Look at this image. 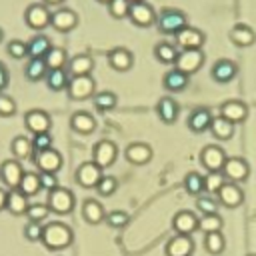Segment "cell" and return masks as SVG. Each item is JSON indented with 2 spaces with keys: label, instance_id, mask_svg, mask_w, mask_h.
Returning a JSON list of instances; mask_svg holds the SVG:
<instances>
[{
  "label": "cell",
  "instance_id": "cell-1",
  "mask_svg": "<svg viewBox=\"0 0 256 256\" xmlns=\"http://www.w3.org/2000/svg\"><path fill=\"white\" fill-rule=\"evenodd\" d=\"M74 240V232L68 224L60 222V220H54V222H48L44 224V230H42V244L46 250H52V252H58V250H64L72 244Z\"/></svg>",
  "mask_w": 256,
  "mask_h": 256
},
{
  "label": "cell",
  "instance_id": "cell-2",
  "mask_svg": "<svg viewBox=\"0 0 256 256\" xmlns=\"http://www.w3.org/2000/svg\"><path fill=\"white\" fill-rule=\"evenodd\" d=\"M158 30L162 34H176L180 32L184 26H188V16L178 10V8H162L160 12H156V22Z\"/></svg>",
  "mask_w": 256,
  "mask_h": 256
},
{
  "label": "cell",
  "instance_id": "cell-3",
  "mask_svg": "<svg viewBox=\"0 0 256 256\" xmlns=\"http://www.w3.org/2000/svg\"><path fill=\"white\" fill-rule=\"evenodd\" d=\"M74 204H76V198H74L72 190H68V188L58 186V188H54L52 192H48L46 206H48L50 212H54V214H60V216L70 214V212L74 210Z\"/></svg>",
  "mask_w": 256,
  "mask_h": 256
},
{
  "label": "cell",
  "instance_id": "cell-4",
  "mask_svg": "<svg viewBox=\"0 0 256 256\" xmlns=\"http://www.w3.org/2000/svg\"><path fill=\"white\" fill-rule=\"evenodd\" d=\"M66 92H68V96L72 100L92 98L96 94V80L92 78V74H86V76H70V82H68Z\"/></svg>",
  "mask_w": 256,
  "mask_h": 256
},
{
  "label": "cell",
  "instance_id": "cell-5",
  "mask_svg": "<svg viewBox=\"0 0 256 256\" xmlns=\"http://www.w3.org/2000/svg\"><path fill=\"white\" fill-rule=\"evenodd\" d=\"M50 16H52V12L42 2H32L24 10V22H26V26L32 28V30H36V32L44 30L46 26H50Z\"/></svg>",
  "mask_w": 256,
  "mask_h": 256
},
{
  "label": "cell",
  "instance_id": "cell-6",
  "mask_svg": "<svg viewBox=\"0 0 256 256\" xmlns=\"http://www.w3.org/2000/svg\"><path fill=\"white\" fill-rule=\"evenodd\" d=\"M204 64V50L202 48H192V50H180L178 58L174 62V68L186 72L188 76L198 72Z\"/></svg>",
  "mask_w": 256,
  "mask_h": 256
},
{
  "label": "cell",
  "instance_id": "cell-7",
  "mask_svg": "<svg viewBox=\"0 0 256 256\" xmlns=\"http://www.w3.org/2000/svg\"><path fill=\"white\" fill-rule=\"evenodd\" d=\"M128 18L136 24V26H152L156 22V10L150 2L146 0H138V2H130V10H128Z\"/></svg>",
  "mask_w": 256,
  "mask_h": 256
},
{
  "label": "cell",
  "instance_id": "cell-8",
  "mask_svg": "<svg viewBox=\"0 0 256 256\" xmlns=\"http://www.w3.org/2000/svg\"><path fill=\"white\" fill-rule=\"evenodd\" d=\"M206 42V36L200 28H194V26H184L180 32L174 34V44L180 48V50H192V48H202Z\"/></svg>",
  "mask_w": 256,
  "mask_h": 256
},
{
  "label": "cell",
  "instance_id": "cell-9",
  "mask_svg": "<svg viewBox=\"0 0 256 256\" xmlns=\"http://www.w3.org/2000/svg\"><path fill=\"white\" fill-rule=\"evenodd\" d=\"M32 162L38 168V172H52V174H56L62 168V154L52 146L48 150L34 152L32 154Z\"/></svg>",
  "mask_w": 256,
  "mask_h": 256
},
{
  "label": "cell",
  "instance_id": "cell-10",
  "mask_svg": "<svg viewBox=\"0 0 256 256\" xmlns=\"http://www.w3.org/2000/svg\"><path fill=\"white\" fill-rule=\"evenodd\" d=\"M118 158V146L112 142V140H98L92 148V160L104 170L108 166H112Z\"/></svg>",
  "mask_w": 256,
  "mask_h": 256
},
{
  "label": "cell",
  "instance_id": "cell-11",
  "mask_svg": "<svg viewBox=\"0 0 256 256\" xmlns=\"http://www.w3.org/2000/svg\"><path fill=\"white\" fill-rule=\"evenodd\" d=\"M226 152L222 146L218 144H208L200 150V164L208 170V172H220L224 162H226Z\"/></svg>",
  "mask_w": 256,
  "mask_h": 256
},
{
  "label": "cell",
  "instance_id": "cell-12",
  "mask_svg": "<svg viewBox=\"0 0 256 256\" xmlns=\"http://www.w3.org/2000/svg\"><path fill=\"white\" fill-rule=\"evenodd\" d=\"M222 174L228 182H244L250 174V164L240 156H230L222 166Z\"/></svg>",
  "mask_w": 256,
  "mask_h": 256
},
{
  "label": "cell",
  "instance_id": "cell-13",
  "mask_svg": "<svg viewBox=\"0 0 256 256\" xmlns=\"http://www.w3.org/2000/svg\"><path fill=\"white\" fill-rule=\"evenodd\" d=\"M102 176H104V174H102V168H100L94 160L82 162V164L76 168V174H74L76 182H78L82 188H96V184L100 182Z\"/></svg>",
  "mask_w": 256,
  "mask_h": 256
},
{
  "label": "cell",
  "instance_id": "cell-14",
  "mask_svg": "<svg viewBox=\"0 0 256 256\" xmlns=\"http://www.w3.org/2000/svg\"><path fill=\"white\" fill-rule=\"evenodd\" d=\"M24 124L32 134H42V132H50L52 126V118L46 110L40 108H32L24 114Z\"/></svg>",
  "mask_w": 256,
  "mask_h": 256
},
{
  "label": "cell",
  "instance_id": "cell-15",
  "mask_svg": "<svg viewBox=\"0 0 256 256\" xmlns=\"http://www.w3.org/2000/svg\"><path fill=\"white\" fill-rule=\"evenodd\" d=\"M216 196H218V204H222L224 208H238L244 202V190L236 182H228V180L222 184Z\"/></svg>",
  "mask_w": 256,
  "mask_h": 256
},
{
  "label": "cell",
  "instance_id": "cell-16",
  "mask_svg": "<svg viewBox=\"0 0 256 256\" xmlns=\"http://www.w3.org/2000/svg\"><path fill=\"white\" fill-rule=\"evenodd\" d=\"M198 216L192 210H178L172 218V228L176 234H184V236H192L198 230Z\"/></svg>",
  "mask_w": 256,
  "mask_h": 256
},
{
  "label": "cell",
  "instance_id": "cell-17",
  "mask_svg": "<svg viewBox=\"0 0 256 256\" xmlns=\"http://www.w3.org/2000/svg\"><path fill=\"white\" fill-rule=\"evenodd\" d=\"M24 174V168L20 164V160L16 158H8L0 164V180L4 182V186H8L10 190L12 188H18L20 184V178Z\"/></svg>",
  "mask_w": 256,
  "mask_h": 256
},
{
  "label": "cell",
  "instance_id": "cell-18",
  "mask_svg": "<svg viewBox=\"0 0 256 256\" xmlns=\"http://www.w3.org/2000/svg\"><path fill=\"white\" fill-rule=\"evenodd\" d=\"M50 26L58 32H70L78 26V14L72 8H58L50 16Z\"/></svg>",
  "mask_w": 256,
  "mask_h": 256
},
{
  "label": "cell",
  "instance_id": "cell-19",
  "mask_svg": "<svg viewBox=\"0 0 256 256\" xmlns=\"http://www.w3.org/2000/svg\"><path fill=\"white\" fill-rule=\"evenodd\" d=\"M106 56H108L110 68H114L116 72H126V70H130L132 64H134V54H132L128 48H124V46H116V48L108 50Z\"/></svg>",
  "mask_w": 256,
  "mask_h": 256
},
{
  "label": "cell",
  "instance_id": "cell-20",
  "mask_svg": "<svg viewBox=\"0 0 256 256\" xmlns=\"http://www.w3.org/2000/svg\"><path fill=\"white\" fill-rule=\"evenodd\" d=\"M220 116H224L226 120L238 124V122H244L248 118V106L242 102V100H224L220 104Z\"/></svg>",
  "mask_w": 256,
  "mask_h": 256
},
{
  "label": "cell",
  "instance_id": "cell-21",
  "mask_svg": "<svg viewBox=\"0 0 256 256\" xmlns=\"http://www.w3.org/2000/svg\"><path fill=\"white\" fill-rule=\"evenodd\" d=\"M152 154H154V150L146 142H132V144H128L124 148V158L128 162H132V164H138V166L140 164H148L152 160Z\"/></svg>",
  "mask_w": 256,
  "mask_h": 256
},
{
  "label": "cell",
  "instance_id": "cell-22",
  "mask_svg": "<svg viewBox=\"0 0 256 256\" xmlns=\"http://www.w3.org/2000/svg\"><path fill=\"white\" fill-rule=\"evenodd\" d=\"M192 252H194V240L192 236H184V234H176L174 238H170L164 248L166 256H192Z\"/></svg>",
  "mask_w": 256,
  "mask_h": 256
},
{
  "label": "cell",
  "instance_id": "cell-23",
  "mask_svg": "<svg viewBox=\"0 0 256 256\" xmlns=\"http://www.w3.org/2000/svg\"><path fill=\"white\" fill-rule=\"evenodd\" d=\"M66 70H68L70 76H86V74H92V70H94V58L88 52L76 54V56H72L68 60Z\"/></svg>",
  "mask_w": 256,
  "mask_h": 256
},
{
  "label": "cell",
  "instance_id": "cell-24",
  "mask_svg": "<svg viewBox=\"0 0 256 256\" xmlns=\"http://www.w3.org/2000/svg\"><path fill=\"white\" fill-rule=\"evenodd\" d=\"M228 36H230L232 44H236V46H242V48H246V46H252V44L256 42V32H254V28H252V26H248V24H244V22H238V24H234V26L230 28Z\"/></svg>",
  "mask_w": 256,
  "mask_h": 256
},
{
  "label": "cell",
  "instance_id": "cell-25",
  "mask_svg": "<svg viewBox=\"0 0 256 256\" xmlns=\"http://www.w3.org/2000/svg\"><path fill=\"white\" fill-rule=\"evenodd\" d=\"M210 74H212V78H214L216 82L226 84V82H230V80L238 74V66H236V62H234V60L220 58V60H216V62L212 64Z\"/></svg>",
  "mask_w": 256,
  "mask_h": 256
},
{
  "label": "cell",
  "instance_id": "cell-26",
  "mask_svg": "<svg viewBox=\"0 0 256 256\" xmlns=\"http://www.w3.org/2000/svg\"><path fill=\"white\" fill-rule=\"evenodd\" d=\"M212 118H214V116H212V112H210L208 108L198 106V108H194V110L190 112V116H188V128H190L192 132H196V134L206 132V130L210 128Z\"/></svg>",
  "mask_w": 256,
  "mask_h": 256
},
{
  "label": "cell",
  "instance_id": "cell-27",
  "mask_svg": "<svg viewBox=\"0 0 256 256\" xmlns=\"http://www.w3.org/2000/svg\"><path fill=\"white\" fill-rule=\"evenodd\" d=\"M30 202H28V196L24 192H20L18 188H12L8 190V196H6V210L14 216H26V210H28Z\"/></svg>",
  "mask_w": 256,
  "mask_h": 256
},
{
  "label": "cell",
  "instance_id": "cell-28",
  "mask_svg": "<svg viewBox=\"0 0 256 256\" xmlns=\"http://www.w3.org/2000/svg\"><path fill=\"white\" fill-rule=\"evenodd\" d=\"M188 82H190V76H188L186 72L178 70V68L168 70V72L164 74V78H162V86H164L168 92H182V90L188 86Z\"/></svg>",
  "mask_w": 256,
  "mask_h": 256
},
{
  "label": "cell",
  "instance_id": "cell-29",
  "mask_svg": "<svg viewBox=\"0 0 256 256\" xmlns=\"http://www.w3.org/2000/svg\"><path fill=\"white\" fill-rule=\"evenodd\" d=\"M70 128L78 134H90L96 128V118L86 110H78L70 116Z\"/></svg>",
  "mask_w": 256,
  "mask_h": 256
},
{
  "label": "cell",
  "instance_id": "cell-30",
  "mask_svg": "<svg viewBox=\"0 0 256 256\" xmlns=\"http://www.w3.org/2000/svg\"><path fill=\"white\" fill-rule=\"evenodd\" d=\"M82 218L88 222V224H100V222H104V218H106V210H104V206L96 200V198H88V200H84L82 202Z\"/></svg>",
  "mask_w": 256,
  "mask_h": 256
},
{
  "label": "cell",
  "instance_id": "cell-31",
  "mask_svg": "<svg viewBox=\"0 0 256 256\" xmlns=\"http://www.w3.org/2000/svg\"><path fill=\"white\" fill-rule=\"evenodd\" d=\"M178 110H180V106H178V102H176L172 96H162V98L158 100V104H156V112H158L160 120L166 122V124L176 122Z\"/></svg>",
  "mask_w": 256,
  "mask_h": 256
},
{
  "label": "cell",
  "instance_id": "cell-32",
  "mask_svg": "<svg viewBox=\"0 0 256 256\" xmlns=\"http://www.w3.org/2000/svg\"><path fill=\"white\" fill-rule=\"evenodd\" d=\"M234 126H236L234 122H230V120H226L224 116L218 114V116L212 118L208 130L212 132V136H214L216 140H222V142H224V140H230V138L234 136V130H236Z\"/></svg>",
  "mask_w": 256,
  "mask_h": 256
},
{
  "label": "cell",
  "instance_id": "cell-33",
  "mask_svg": "<svg viewBox=\"0 0 256 256\" xmlns=\"http://www.w3.org/2000/svg\"><path fill=\"white\" fill-rule=\"evenodd\" d=\"M26 44H28V58H44L48 54V50L52 48L50 38L42 32L34 34Z\"/></svg>",
  "mask_w": 256,
  "mask_h": 256
},
{
  "label": "cell",
  "instance_id": "cell-34",
  "mask_svg": "<svg viewBox=\"0 0 256 256\" xmlns=\"http://www.w3.org/2000/svg\"><path fill=\"white\" fill-rule=\"evenodd\" d=\"M48 74V66L44 62V58H28L26 66H24V76L30 80V82H38V80H44Z\"/></svg>",
  "mask_w": 256,
  "mask_h": 256
},
{
  "label": "cell",
  "instance_id": "cell-35",
  "mask_svg": "<svg viewBox=\"0 0 256 256\" xmlns=\"http://www.w3.org/2000/svg\"><path fill=\"white\" fill-rule=\"evenodd\" d=\"M46 86L54 92H60V90H66L68 88V82H70V74L66 68H56V70H48L46 74Z\"/></svg>",
  "mask_w": 256,
  "mask_h": 256
},
{
  "label": "cell",
  "instance_id": "cell-36",
  "mask_svg": "<svg viewBox=\"0 0 256 256\" xmlns=\"http://www.w3.org/2000/svg\"><path fill=\"white\" fill-rule=\"evenodd\" d=\"M18 190L24 192L28 198L30 196H36L42 186H40V174L38 172H32V170H24L22 178H20V184H18Z\"/></svg>",
  "mask_w": 256,
  "mask_h": 256
},
{
  "label": "cell",
  "instance_id": "cell-37",
  "mask_svg": "<svg viewBox=\"0 0 256 256\" xmlns=\"http://www.w3.org/2000/svg\"><path fill=\"white\" fill-rule=\"evenodd\" d=\"M178 52H180V48L174 42H158L154 46V56L162 64H174L178 58Z\"/></svg>",
  "mask_w": 256,
  "mask_h": 256
},
{
  "label": "cell",
  "instance_id": "cell-38",
  "mask_svg": "<svg viewBox=\"0 0 256 256\" xmlns=\"http://www.w3.org/2000/svg\"><path fill=\"white\" fill-rule=\"evenodd\" d=\"M10 152H12V156L16 158V160H24V158H28V156H32V140L30 138H26V136H14L12 138V142H10Z\"/></svg>",
  "mask_w": 256,
  "mask_h": 256
},
{
  "label": "cell",
  "instance_id": "cell-39",
  "mask_svg": "<svg viewBox=\"0 0 256 256\" xmlns=\"http://www.w3.org/2000/svg\"><path fill=\"white\" fill-rule=\"evenodd\" d=\"M68 60H70V58H68V52H66L64 48H60V46H52V48L48 50V54L44 56V62H46L48 70L66 68Z\"/></svg>",
  "mask_w": 256,
  "mask_h": 256
},
{
  "label": "cell",
  "instance_id": "cell-40",
  "mask_svg": "<svg viewBox=\"0 0 256 256\" xmlns=\"http://www.w3.org/2000/svg\"><path fill=\"white\" fill-rule=\"evenodd\" d=\"M226 248V238L222 232H210V234H204V250L212 256H218L222 254Z\"/></svg>",
  "mask_w": 256,
  "mask_h": 256
},
{
  "label": "cell",
  "instance_id": "cell-41",
  "mask_svg": "<svg viewBox=\"0 0 256 256\" xmlns=\"http://www.w3.org/2000/svg\"><path fill=\"white\" fill-rule=\"evenodd\" d=\"M116 102H118V98H116V94L110 92V90H100V92H96V94L92 96V104H94V108L100 110V112L112 110V108L116 106Z\"/></svg>",
  "mask_w": 256,
  "mask_h": 256
},
{
  "label": "cell",
  "instance_id": "cell-42",
  "mask_svg": "<svg viewBox=\"0 0 256 256\" xmlns=\"http://www.w3.org/2000/svg\"><path fill=\"white\" fill-rule=\"evenodd\" d=\"M222 226H224V220L220 218V214H202L198 220V230L204 234L222 232Z\"/></svg>",
  "mask_w": 256,
  "mask_h": 256
},
{
  "label": "cell",
  "instance_id": "cell-43",
  "mask_svg": "<svg viewBox=\"0 0 256 256\" xmlns=\"http://www.w3.org/2000/svg\"><path fill=\"white\" fill-rule=\"evenodd\" d=\"M184 190L190 196H200L204 192V176L198 172H188L184 176Z\"/></svg>",
  "mask_w": 256,
  "mask_h": 256
},
{
  "label": "cell",
  "instance_id": "cell-44",
  "mask_svg": "<svg viewBox=\"0 0 256 256\" xmlns=\"http://www.w3.org/2000/svg\"><path fill=\"white\" fill-rule=\"evenodd\" d=\"M196 210L200 214H218V200H214L210 194H200L196 198Z\"/></svg>",
  "mask_w": 256,
  "mask_h": 256
},
{
  "label": "cell",
  "instance_id": "cell-45",
  "mask_svg": "<svg viewBox=\"0 0 256 256\" xmlns=\"http://www.w3.org/2000/svg\"><path fill=\"white\" fill-rule=\"evenodd\" d=\"M48 214H50V208H48L46 204H40V202L30 204L28 210H26V218H28V222H40V224H42V222L48 218Z\"/></svg>",
  "mask_w": 256,
  "mask_h": 256
},
{
  "label": "cell",
  "instance_id": "cell-46",
  "mask_svg": "<svg viewBox=\"0 0 256 256\" xmlns=\"http://www.w3.org/2000/svg\"><path fill=\"white\" fill-rule=\"evenodd\" d=\"M6 52H8V56H12L14 60L28 58V44H26L24 40L14 38V40H10V42L6 44Z\"/></svg>",
  "mask_w": 256,
  "mask_h": 256
},
{
  "label": "cell",
  "instance_id": "cell-47",
  "mask_svg": "<svg viewBox=\"0 0 256 256\" xmlns=\"http://www.w3.org/2000/svg\"><path fill=\"white\" fill-rule=\"evenodd\" d=\"M226 182V178H224V174H222V170L220 172H208L206 176H204V192H218L220 188H222V184Z\"/></svg>",
  "mask_w": 256,
  "mask_h": 256
},
{
  "label": "cell",
  "instance_id": "cell-48",
  "mask_svg": "<svg viewBox=\"0 0 256 256\" xmlns=\"http://www.w3.org/2000/svg\"><path fill=\"white\" fill-rule=\"evenodd\" d=\"M104 222H106L110 228H124V226L130 222V216H128V212H124V210H112V212H106Z\"/></svg>",
  "mask_w": 256,
  "mask_h": 256
},
{
  "label": "cell",
  "instance_id": "cell-49",
  "mask_svg": "<svg viewBox=\"0 0 256 256\" xmlns=\"http://www.w3.org/2000/svg\"><path fill=\"white\" fill-rule=\"evenodd\" d=\"M116 190H118V180L114 176H108V174H104L100 178V182L96 184V192L100 196H112Z\"/></svg>",
  "mask_w": 256,
  "mask_h": 256
},
{
  "label": "cell",
  "instance_id": "cell-50",
  "mask_svg": "<svg viewBox=\"0 0 256 256\" xmlns=\"http://www.w3.org/2000/svg\"><path fill=\"white\" fill-rule=\"evenodd\" d=\"M52 144H54V140H52V134L50 132H42V134H34L32 136V150L34 152L48 150V148H52Z\"/></svg>",
  "mask_w": 256,
  "mask_h": 256
},
{
  "label": "cell",
  "instance_id": "cell-51",
  "mask_svg": "<svg viewBox=\"0 0 256 256\" xmlns=\"http://www.w3.org/2000/svg\"><path fill=\"white\" fill-rule=\"evenodd\" d=\"M128 10H130V0H110L108 2V12L114 18L128 16Z\"/></svg>",
  "mask_w": 256,
  "mask_h": 256
},
{
  "label": "cell",
  "instance_id": "cell-52",
  "mask_svg": "<svg viewBox=\"0 0 256 256\" xmlns=\"http://www.w3.org/2000/svg\"><path fill=\"white\" fill-rule=\"evenodd\" d=\"M42 230H44V224H40V222H28L24 226V238L28 242H40L42 240Z\"/></svg>",
  "mask_w": 256,
  "mask_h": 256
},
{
  "label": "cell",
  "instance_id": "cell-53",
  "mask_svg": "<svg viewBox=\"0 0 256 256\" xmlns=\"http://www.w3.org/2000/svg\"><path fill=\"white\" fill-rule=\"evenodd\" d=\"M16 114V100L12 96H8L6 92H0V116L8 118Z\"/></svg>",
  "mask_w": 256,
  "mask_h": 256
},
{
  "label": "cell",
  "instance_id": "cell-54",
  "mask_svg": "<svg viewBox=\"0 0 256 256\" xmlns=\"http://www.w3.org/2000/svg\"><path fill=\"white\" fill-rule=\"evenodd\" d=\"M40 174V186H42V190H46V192H52L54 188H58L60 184H58V176L56 174H52V172H38Z\"/></svg>",
  "mask_w": 256,
  "mask_h": 256
},
{
  "label": "cell",
  "instance_id": "cell-55",
  "mask_svg": "<svg viewBox=\"0 0 256 256\" xmlns=\"http://www.w3.org/2000/svg\"><path fill=\"white\" fill-rule=\"evenodd\" d=\"M8 84H10V72H8V68L0 62V92H4V90L8 88Z\"/></svg>",
  "mask_w": 256,
  "mask_h": 256
},
{
  "label": "cell",
  "instance_id": "cell-56",
  "mask_svg": "<svg viewBox=\"0 0 256 256\" xmlns=\"http://www.w3.org/2000/svg\"><path fill=\"white\" fill-rule=\"evenodd\" d=\"M6 196H8V192L4 188H0V212L6 210Z\"/></svg>",
  "mask_w": 256,
  "mask_h": 256
},
{
  "label": "cell",
  "instance_id": "cell-57",
  "mask_svg": "<svg viewBox=\"0 0 256 256\" xmlns=\"http://www.w3.org/2000/svg\"><path fill=\"white\" fill-rule=\"evenodd\" d=\"M64 0H42V4H46V6H56V4H62Z\"/></svg>",
  "mask_w": 256,
  "mask_h": 256
},
{
  "label": "cell",
  "instance_id": "cell-58",
  "mask_svg": "<svg viewBox=\"0 0 256 256\" xmlns=\"http://www.w3.org/2000/svg\"><path fill=\"white\" fill-rule=\"evenodd\" d=\"M2 40H4V30L0 28V42H2Z\"/></svg>",
  "mask_w": 256,
  "mask_h": 256
},
{
  "label": "cell",
  "instance_id": "cell-59",
  "mask_svg": "<svg viewBox=\"0 0 256 256\" xmlns=\"http://www.w3.org/2000/svg\"><path fill=\"white\" fill-rule=\"evenodd\" d=\"M98 2H104V4H108V2H110V0H98Z\"/></svg>",
  "mask_w": 256,
  "mask_h": 256
},
{
  "label": "cell",
  "instance_id": "cell-60",
  "mask_svg": "<svg viewBox=\"0 0 256 256\" xmlns=\"http://www.w3.org/2000/svg\"><path fill=\"white\" fill-rule=\"evenodd\" d=\"M246 256H256V254H246Z\"/></svg>",
  "mask_w": 256,
  "mask_h": 256
},
{
  "label": "cell",
  "instance_id": "cell-61",
  "mask_svg": "<svg viewBox=\"0 0 256 256\" xmlns=\"http://www.w3.org/2000/svg\"><path fill=\"white\" fill-rule=\"evenodd\" d=\"M130 2H138V0H130Z\"/></svg>",
  "mask_w": 256,
  "mask_h": 256
}]
</instances>
